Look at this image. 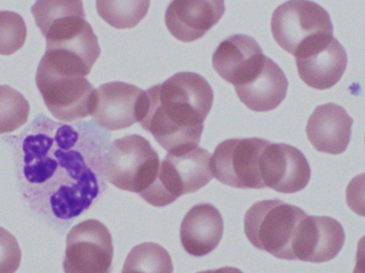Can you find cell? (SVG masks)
Returning a JSON list of instances; mask_svg holds the SVG:
<instances>
[{
  "mask_svg": "<svg viewBox=\"0 0 365 273\" xmlns=\"http://www.w3.org/2000/svg\"><path fill=\"white\" fill-rule=\"evenodd\" d=\"M103 137L88 124L41 115L19 136L6 138L30 210L59 225L89 210L107 188L103 157L109 145Z\"/></svg>",
  "mask_w": 365,
  "mask_h": 273,
  "instance_id": "1",
  "label": "cell"
},
{
  "mask_svg": "<svg viewBox=\"0 0 365 273\" xmlns=\"http://www.w3.org/2000/svg\"><path fill=\"white\" fill-rule=\"evenodd\" d=\"M145 92L147 113L140 122L143 130L171 154L197 148L214 103L208 81L197 73H177Z\"/></svg>",
  "mask_w": 365,
  "mask_h": 273,
  "instance_id": "2",
  "label": "cell"
},
{
  "mask_svg": "<svg viewBox=\"0 0 365 273\" xmlns=\"http://www.w3.org/2000/svg\"><path fill=\"white\" fill-rule=\"evenodd\" d=\"M43 36L46 51L40 64L57 74L86 77L101 56L98 36L86 21V14L53 21Z\"/></svg>",
  "mask_w": 365,
  "mask_h": 273,
  "instance_id": "3",
  "label": "cell"
},
{
  "mask_svg": "<svg viewBox=\"0 0 365 273\" xmlns=\"http://www.w3.org/2000/svg\"><path fill=\"white\" fill-rule=\"evenodd\" d=\"M272 34L281 48L295 58L334 38L327 10L311 0H289L274 10Z\"/></svg>",
  "mask_w": 365,
  "mask_h": 273,
  "instance_id": "4",
  "label": "cell"
},
{
  "mask_svg": "<svg viewBox=\"0 0 365 273\" xmlns=\"http://www.w3.org/2000/svg\"><path fill=\"white\" fill-rule=\"evenodd\" d=\"M308 215L281 200L253 204L245 215V234L251 244L277 259L296 261L293 242L298 225Z\"/></svg>",
  "mask_w": 365,
  "mask_h": 273,
  "instance_id": "5",
  "label": "cell"
},
{
  "mask_svg": "<svg viewBox=\"0 0 365 273\" xmlns=\"http://www.w3.org/2000/svg\"><path fill=\"white\" fill-rule=\"evenodd\" d=\"M106 180L143 197L155 184L160 156L145 137L130 135L109 144L103 157Z\"/></svg>",
  "mask_w": 365,
  "mask_h": 273,
  "instance_id": "6",
  "label": "cell"
},
{
  "mask_svg": "<svg viewBox=\"0 0 365 273\" xmlns=\"http://www.w3.org/2000/svg\"><path fill=\"white\" fill-rule=\"evenodd\" d=\"M210 160V153L199 146L182 154L169 153L160 163L155 184L141 197L155 207H165L182 195L197 192L214 177Z\"/></svg>",
  "mask_w": 365,
  "mask_h": 273,
  "instance_id": "7",
  "label": "cell"
},
{
  "mask_svg": "<svg viewBox=\"0 0 365 273\" xmlns=\"http://www.w3.org/2000/svg\"><path fill=\"white\" fill-rule=\"evenodd\" d=\"M268 142L259 138L221 142L210 160L214 177L233 188H265L261 177V156Z\"/></svg>",
  "mask_w": 365,
  "mask_h": 273,
  "instance_id": "8",
  "label": "cell"
},
{
  "mask_svg": "<svg viewBox=\"0 0 365 273\" xmlns=\"http://www.w3.org/2000/svg\"><path fill=\"white\" fill-rule=\"evenodd\" d=\"M36 83L47 109L56 120L72 123L91 113L96 89L85 77L64 76L38 64Z\"/></svg>",
  "mask_w": 365,
  "mask_h": 273,
  "instance_id": "9",
  "label": "cell"
},
{
  "mask_svg": "<svg viewBox=\"0 0 365 273\" xmlns=\"http://www.w3.org/2000/svg\"><path fill=\"white\" fill-rule=\"evenodd\" d=\"M113 259V237L100 221L89 219L68 232L64 273H111Z\"/></svg>",
  "mask_w": 365,
  "mask_h": 273,
  "instance_id": "10",
  "label": "cell"
},
{
  "mask_svg": "<svg viewBox=\"0 0 365 273\" xmlns=\"http://www.w3.org/2000/svg\"><path fill=\"white\" fill-rule=\"evenodd\" d=\"M147 108V92L130 83L113 81L94 91L90 115L104 130H121L140 123Z\"/></svg>",
  "mask_w": 365,
  "mask_h": 273,
  "instance_id": "11",
  "label": "cell"
},
{
  "mask_svg": "<svg viewBox=\"0 0 365 273\" xmlns=\"http://www.w3.org/2000/svg\"><path fill=\"white\" fill-rule=\"evenodd\" d=\"M261 177L265 188L296 193L308 186L311 168L304 153L297 148L269 141L262 153Z\"/></svg>",
  "mask_w": 365,
  "mask_h": 273,
  "instance_id": "12",
  "label": "cell"
},
{
  "mask_svg": "<svg viewBox=\"0 0 365 273\" xmlns=\"http://www.w3.org/2000/svg\"><path fill=\"white\" fill-rule=\"evenodd\" d=\"M345 232L331 217L307 216L298 225L293 242L296 261L322 264L338 257L345 244Z\"/></svg>",
  "mask_w": 365,
  "mask_h": 273,
  "instance_id": "13",
  "label": "cell"
},
{
  "mask_svg": "<svg viewBox=\"0 0 365 273\" xmlns=\"http://www.w3.org/2000/svg\"><path fill=\"white\" fill-rule=\"evenodd\" d=\"M225 12V0H173L165 14V23L175 38L193 42L216 26Z\"/></svg>",
  "mask_w": 365,
  "mask_h": 273,
  "instance_id": "14",
  "label": "cell"
},
{
  "mask_svg": "<svg viewBox=\"0 0 365 273\" xmlns=\"http://www.w3.org/2000/svg\"><path fill=\"white\" fill-rule=\"evenodd\" d=\"M234 88L247 108L268 113L278 108L287 98L289 81L280 66L265 57L246 81Z\"/></svg>",
  "mask_w": 365,
  "mask_h": 273,
  "instance_id": "15",
  "label": "cell"
},
{
  "mask_svg": "<svg viewBox=\"0 0 365 273\" xmlns=\"http://www.w3.org/2000/svg\"><path fill=\"white\" fill-rule=\"evenodd\" d=\"M353 124V118L340 105H321L309 118L307 136L319 152L340 155L349 148Z\"/></svg>",
  "mask_w": 365,
  "mask_h": 273,
  "instance_id": "16",
  "label": "cell"
},
{
  "mask_svg": "<svg viewBox=\"0 0 365 273\" xmlns=\"http://www.w3.org/2000/svg\"><path fill=\"white\" fill-rule=\"evenodd\" d=\"M347 63L346 51L334 38L302 57L296 58L300 78L307 86L317 90L334 87L344 75Z\"/></svg>",
  "mask_w": 365,
  "mask_h": 273,
  "instance_id": "17",
  "label": "cell"
},
{
  "mask_svg": "<svg viewBox=\"0 0 365 273\" xmlns=\"http://www.w3.org/2000/svg\"><path fill=\"white\" fill-rule=\"evenodd\" d=\"M223 229L222 216L215 206H193L182 219L180 233L182 248L191 257H205L218 247Z\"/></svg>",
  "mask_w": 365,
  "mask_h": 273,
  "instance_id": "18",
  "label": "cell"
},
{
  "mask_svg": "<svg viewBox=\"0 0 365 273\" xmlns=\"http://www.w3.org/2000/svg\"><path fill=\"white\" fill-rule=\"evenodd\" d=\"M261 53L263 51L255 38L234 34L217 47L212 55V68L223 81L233 83L237 75Z\"/></svg>",
  "mask_w": 365,
  "mask_h": 273,
  "instance_id": "19",
  "label": "cell"
},
{
  "mask_svg": "<svg viewBox=\"0 0 365 273\" xmlns=\"http://www.w3.org/2000/svg\"><path fill=\"white\" fill-rule=\"evenodd\" d=\"M151 0H96L98 15L115 29L136 27L149 12Z\"/></svg>",
  "mask_w": 365,
  "mask_h": 273,
  "instance_id": "20",
  "label": "cell"
},
{
  "mask_svg": "<svg viewBox=\"0 0 365 273\" xmlns=\"http://www.w3.org/2000/svg\"><path fill=\"white\" fill-rule=\"evenodd\" d=\"M173 259L155 242H143L128 253L122 273H173Z\"/></svg>",
  "mask_w": 365,
  "mask_h": 273,
  "instance_id": "21",
  "label": "cell"
},
{
  "mask_svg": "<svg viewBox=\"0 0 365 273\" xmlns=\"http://www.w3.org/2000/svg\"><path fill=\"white\" fill-rule=\"evenodd\" d=\"M30 105L10 86H0V135L10 134L27 123Z\"/></svg>",
  "mask_w": 365,
  "mask_h": 273,
  "instance_id": "22",
  "label": "cell"
},
{
  "mask_svg": "<svg viewBox=\"0 0 365 273\" xmlns=\"http://www.w3.org/2000/svg\"><path fill=\"white\" fill-rule=\"evenodd\" d=\"M36 26L43 34L58 19L75 14H86L83 0H36L32 6Z\"/></svg>",
  "mask_w": 365,
  "mask_h": 273,
  "instance_id": "23",
  "label": "cell"
},
{
  "mask_svg": "<svg viewBox=\"0 0 365 273\" xmlns=\"http://www.w3.org/2000/svg\"><path fill=\"white\" fill-rule=\"evenodd\" d=\"M27 26L21 15L0 11V55L10 56L25 44Z\"/></svg>",
  "mask_w": 365,
  "mask_h": 273,
  "instance_id": "24",
  "label": "cell"
},
{
  "mask_svg": "<svg viewBox=\"0 0 365 273\" xmlns=\"http://www.w3.org/2000/svg\"><path fill=\"white\" fill-rule=\"evenodd\" d=\"M21 262V250L16 238L0 227V273H15Z\"/></svg>",
  "mask_w": 365,
  "mask_h": 273,
  "instance_id": "25",
  "label": "cell"
},
{
  "mask_svg": "<svg viewBox=\"0 0 365 273\" xmlns=\"http://www.w3.org/2000/svg\"><path fill=\"white\" fill-rule=\"evenodd\" d=\"M346 203L358 216L365 217V173L355 176L346 188Z\"/></svg>",
  "mask_w": 365,
  "mask_h": 273,
  "instance_id": "26",
  "label": "cell"
},
{
  "mask_svg": "<svg viewBox=\"0 0 365 273\" xmlns=\"http://www.w3.org/2000/svg\"><path fill=\"white\" fill-rule=\"evenodd\" d=\"M353 273H365V235L358 242L356 266Z\"/></svg>",
  "mask_w": 365,
  "mask_h": 273,
  "instance_id": "27",
  "label": "cell"
},
{
  "mask_svg": "<svg viewBox=\"0 0 365 273\" xmlns=\"http://www.w3.org/2000/svg\"><path fill=\"white\" fill-rule=\"evenodd\" d=\"M197 273H244L242 270L238 268L234 267H222L219 269L205 270V272H201Z\"/></svg>",
  "mask_w": 365,
  "mask_h": 273,
  "instance_id": "28",
  "label": "cell"
}]
</instances>
